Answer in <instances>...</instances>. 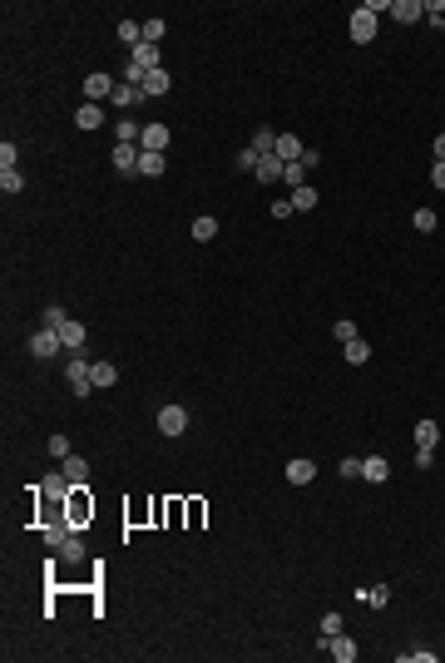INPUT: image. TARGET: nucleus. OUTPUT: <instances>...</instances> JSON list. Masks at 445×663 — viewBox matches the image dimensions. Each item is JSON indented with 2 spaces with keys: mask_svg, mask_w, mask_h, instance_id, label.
I'll list each match as a JSON object with an SVG mask.
<instances>
[{
  "mask_svg": "<svg viewBox=\"0 0 445 663\" xmlns=\"http://www.w3.org/2000/svg\"><path fill=\"white\" fill-rule=\"evenodd\" d=\"M65 376H70V392H75V396H89V392H94V376H89V362H84V357H70Z\"/></svg>",
  "mask_w": 445,
  "mask_h": 663,
  "instance_id": "1",
  "label": "nucleus"
},
{
  "mask_svg": "<svg viewBox=\"0 0 445 663\" xmlns=\"http://www.w3.org/2000/svg\"><path fill=\"white\" fill-rule=\"evenodd\" d=\"M60 352H65V337L54 327H45V332L30 337V357H60Z\"/></svg>",
  "mask_w": 445,
  "mask_h": 663,
  "instance_id": "2",
  "label": "nucleus"
},
{
  "mask_svg": "<svg viewBox=\"0 0 445 663\" xmlns=\"http://www.w3.org/2000/svg\"><path fill=\"white\" fill-rule=\"evenodd\" d=\"M352 40H356V45H371V40H376V15H371V6L352 10Z\"/></svg>",
  "mask_w": 445,
  "mask_h": 663,
  "instance_id": "3",
  "label": "nucleus"
},
{
  "mask_svg": "<svg viewBox=\"0 0 445 663\" xmlns=\"http://www.w3.org/2000/svg\"><path fill=\"white\" fill-rule=\"evenodd\" d=\"M158 431H163V435H183V431H188V411H183V406H163V411H158Z\"/></svg>",
  "mask_w": 445,
  "mask_h": 663,
  "instance_id": "4",
  "label": "nucleus"
},
{
  "mask_svg": "<svg viewBox=\"0 0 445 663\" xmlns=\"http://www.w3.org/2000/svg\"><path fill=\"white\" fill-rule=\"evenodd\" d=\"M139 149H149V154H163V149H169V124H144V139H139Z\"/></svg>",
  "mask_w": 445,
  "mask_h": 663,
  "instance_id": "5",
  "label": "nucleus"
},
{
  "mask_svg": "<svg viewBox=\"0 0 445 663\" xmlns=\"http://www.w3.org/2000/svg\"><path fill=\"white\" fill-rule=\"evenodd\" d=\"M272 154L282 158V163H302V154H307V149H302V139H297V134H277V149H272Z\"/></svg>",
  "mask_w": 445,
  "mask_h": 663,
  "instance_id": "6",
  "label": "nucleus"
},
{
  "mask_svg": "<svg viewBox=\"0 0 445 663\" xmlns=\"http://www.w3.org/2000/svg\"><path fill=\"white\" fill-rule=\"evenodd\" d=\"M139 158H144L139 144H119V149H114V169H119V174H139Z\"/></svg>",
  "mask_w": 445,
  "mask_h": 663,
  "instance_id": "7",
  "label": "nucleus"
},
{
  "mask_svg": "<svg viewBox=\"0 0 445 663\" xmlns=\"http://www.w3.org/2000/svg\"><path fill=\"white\" fill-rule=\"evenodd\" d=\"M114 89H119V84L109 80V75H89V80H84V94H89V104H99V99H114Z\"/></svg>",
  "mask_w": 445,
  "mask_h": 663,
  "instance_id": "8",
  "label": "nucleus"
},
{
  "mask_svg": "<svg viewBox=\"0 0 445 663\" xmlns=\"http://www.w3.org/2000/svg\"><path fill=\"white\" fill-rule=\"evenodd\" d=\"M287 480H292V485H312V480H317V465H312L307 456H297V461H287Z\"/></svg>",
  "mask_w": 445,
  "mask_h": 663,
  "instance_id": "9",
  "label": "nucleus"
},
{
  "mask_svg": "<svg viewBox=\"0 0 445 663\" xmlns=\"http://www.w3.org/2000/svg\"><path fill=\"white\" fill-rule=\"evenodd\" d=\"M391 15H396L401 25H416V20L425 15V0H396V6H391Z\"/></svg>",
  "mask_w": 445,
  "mask_h": 663,
  "instance_id": "10",
  "label": "nucleus"
},
{
  "mask_svg": "<svg viewBox=\"0 0 445 663\" xmlns=\"http://www.w3.org/2000/svg\"><path fill=\"white\" fill-rule=\"evenodd\" d=\"M60 337H65V352H80V347H84V337H89V327L70 317V322L60 327Z\"/></svg>",
  "mask_w": 445,
  "mask_h": 663,
  "instance_id": "11",
  "label": "nucleus"
},
{
  "mask_svg": "<svg viewBox=\"0 0 445 663\" xmlns=\"http://www.w3.org/2000/svg\"><path fill=\"white\" fill-rule=\"evenodd\" d=\"M169 84H174V80H169V70H149V75H144V99L169 94Z\"/></svg>",
  "mask_w": 445,
  "mask_h": 663,
  "instance_id": "12",
  "label": "nucleus"
},
{
  "mask_svg": "<svg viewBox=\"0 0 445 663\" xmlns=\"http://www.w3.org/2000/svg\"><path fill=\"white\" fill-rule=\"evenodd\" d=\"M282 169H287V163H282V158H277V154H267V158H257V184H277V179H282Z\"/></svg>",
  "mask_w": 445,
  "mask_h": 663,
  "instance_id": "13",
  "label": "nucleus"
},
{
  "mask_svg": "<svg viewBox=\"0 0 445 663\" xmlns=\"http://www.w3.org/2000/svg\"><path fill=\"white\" fill-rule=\"evenodd\" d=\"M361 475H366L371 485H381L386 475H391V461H386V456H366V461H361Z\"/></svg>",
  "mask_w": 445,
  "mask_h": 663,
  "instance_id": "14",
  "label": "nucleus"
},
{
  "mask_svg": "<svg viewBox=\"0 0 445 663\" xmlns=\"http://www.w3.org/2000/svg\"><path fill=\"white\" fill-rule=\"evenodd\" d=\"M60 470H65V475H70V485H75V490H80V485H84V480H89V461H80V456H75V451H70V456H65V465H60Z\"/></svg>",
  "mask_w": 445,
  "mask_h": 663,
  "instance_id": "15",
  "label": "nucleus"
},
{
  "mask_svg": "<svg viewBox=\"0 0 445 663\" xmlns=\"http://www.w3.org/2000/svg\"><path fill=\"white\" fill-rule=\"evenodd\" d=\"M129 60H134L139 70H163V65H158V45H149V40H144L139 50H129Z\"/></svg>",
  "mask_w": 445,
  "mask_h": 663,
  "instance_id": "16",
  "label": "nucleus"
},
{
  "mask_svg": "<svg viewBox=\"0 0 445 663\" xmlns=\"http://www.w3.org/2000/svg\"><path fill=\"white\" fill-rule=\"evenodd\" d=\"M75 124H80V129H89V134H94V129H99V124H104V109H99V104H80V109H75Z\"/></svg>",
  "mask_w": 445,
  "mask_h": 663,
  "instance_id": "17",
  "label": "nucleus"
},
{
  "mask_svg": "<svg viewBox=\"0 0 445 663\" xmlns=\"http://www.w3.org/2000/svg\"><path fill=\"white\" fill-rule=\"evenodd\" d=\"M248 149H252V154H257V158H267V154H272V149H277V129H267V124H262V129H257V134H252V144H248Z\"/></svg>",
  "mask_w": 445,
  "mask_h": 663,
  "instance_id": "18",
  "label": "nucleus"
},
{
  "mask_svg": "<svg viewBox=\"0 0 445 663\" xmlns=\"http://www.w3.org/2000/svg\"><path fill=\"white\" fill-rule=\"evenodd\" d=\"M89 376H94V386H114V381H119V366H114V362H89Z\"/></svg>",
  "mask_w": 445,
  "mask_h": 663,
  "instance_id": "19",
  "label": "nucleus"
},
{
  "mask_svg": "<svg viewBox=\"0 0 445 663\" xmlns=\"http://www.w3.org/2000/svg\"><path fill=\"white\" fill-rule=\"evenodd\" d=\"M416 446H421V451H435V446H440V426H435V421H421V426H416Z\"/></svg>",
  "mask_w": 445,
  "mask_h": 663,
  "instance_id": "20",
  "label": "nucleus"
},
{
  "mask_svg": "<svg viewBox=\"0 0 445 663\" xmlns=\"http://www.w3.org/2000/svg\"><path fill=\"white\" fill-rule=\"evenodd\" d=\"M70 490H75V485H70V475H65V470H54V475L45 480V495H50V500H65Z\"/></svg>",
  "mask_w": 445,
  "mask_h": 663,
  "instance_id": "21",
  "label": "nucleus"
},
{
  "mask_svg": "<svg viewBox=\"0 0 445 663\" xmlns=\"http://www.w3.org/2000/svg\"><path fill=\"white\" fill-rule=\"evenodd\" d=\"M139 99H144V89H139V84H124V80H119V89H114V104H119V109H134Z\"/></svg>",
  "mask_w": 445,
  "mask_h": 663,
  "instance_id": "22",
  "label": "nucleus"
},
{
  "mask_svg": "<svg viewBox=\"0 0 445 663\" xmlns=\"http://www.w3.org/2000/svg\"><path fill=\"white\" fill-rule=\"evenodd\" d=\"M347 362H352V366L371 362V342H366V337H352V342H347Z\"/></svg>",
  "mask_w": 445,
  "mask_h": 663,
  "instance_id": "23",
  "label": "nucleus"
},
{
  "mask_svg": "<svg viewBox=\"0 0 445 663\" xmlns=\"http://www.w3.org/2000/svg\"><path fill=\"white\" fill-rule=\"evenodd\" d=\"M65 539H70V520H54V525H45V544H50V549H60Z\"/></svg>",
  "mask_w": 445,
  "mask_h": 663,
  "instance_id": "24",
  "label": "nucleus"
},
{
  "mask_svg": "<svg viewBox=\"0 0 445 663\" xmlns=\"http://www.w3.org/2000/svg\"><path fill=\"white\" fill-rule=\"evenodd\" d=\"M163 174V154H149L144 149V158H139V179H158Z\"/></svg>",
  "mask_w": 445,
  "mask_h": 663,
  "instance_id": "25",
  "label": "nucleus"
},
{
  "mask_svg": "<svg viewBox=\"0 0 445 663\" xmlns=\"http://www.w3.org/2000/svg\"><path fill=\"white\" fill-rule=\"evenodd\" d=\"M60 560H65V565H80V560H84V539H80V535H70V539L60 544Z\"/></svg>",
  "mask_w": 445,
  "mask_h": 663,
  "instance_id": "26",
  "label": "nucleus"
},
{
  "mask_svg": "<svg viewBox=\"0 0 445 663\" xmlns=\"http://www.w3.org/2000/svg\"><path fill=\"white\" fill-rule=\"evenodd\" d=\"M119 40H124L129 50H139V45H144V25H139V20H124V25H119Z\"/></svg>",
  "mask_w": 445,
  "mask_h": 663,
  "instance_id": "27",
  "label": "nucleus"
},
{
  "mask_svg": "<svg viewBox=\"0 0 445 663\" xmlns=\"http://www.w3.org/2000/svg\"><path fill=\"white\" fill-rule=\"evenodd\" d=\"M292 208H297V213H307V208H317V188H312V184H302V188H292Z\"/></svg>",
  "mask_w": 445,
  "mask_h": 663,
  "instance_id": "28",
  "label": "nucleus"
},
{
  "mask_svg": "<svg viewBox=\"0 0 445 663\" xmlns=\"http://www.w3.org/2000/svg\"><path fill=\"white\" fill-rule=\"evenodd\" d=\"M361 599L371 604V609H386V604H391V589H386V584H371V589H361Z\"/></svg>",
  "mask_w": 445,
  "mask_h": 663,
  "instance_id": "29",
  "label": "nucleus"
},
{
  "mask_svg": "<svg viewBox=\"0 0 445 663\" xmlns=\"http://www.w3.org/2000/svg\"><path fill=\"white\" fill-rule=\"evenodd\" d=\"M193 238H198V243H213V238H218V218H193Z\"/></svg>",
  "mask_w": 445,
  "mask_h": 663,
  "instance_id": "30",
  "label": "nucleus"
},
{
  "mask_svg": "<svg viewBox=\"0 0 445 663\" xmlns=\"http://www.w3.org/2000/svg\"><path fill=\"white\" fill-rule=\"evenodd\" d=\"M282 184H287V188H302V184H307V163H287V169H282Z\"/></svg>",
  "mask_w": 445,
  "mask_h": 663,
  "instance_id": "31",
  "label": "nucleus"
},
{
  "mask_svg": "<svg viewBox=\"0 0 445 663\" xmlns=\"http://www.w3.org/2000/svg\"><path fill=\"white\" fill-rule=\"evenodd\" d=\"M331 337H337V342H342V347H347V342H352V337H361V332H356V322H352V317H342V322H337V327H331Z\"/></svg>",
  "mask_w": 445,
  "mask_h": 663,
  "instance_id": "32",
  "label": "nucleus"
},
{
  "mask_svg": "<svg viewBox=\"0 0 445 663\" xmlns=\"http://www.w3.org/2000/svg\"><path fill=\"white\" fill-rule=\"evenodd\" d=\"M65 322H70V312H65L60 302H50V307H45V327H54V332H60Z\"/></svg>",
  "mask_w": 445,
  "mask_h": 663,
  "instance_id": "33",
  "label": "nucleus"
},
{
  "mask_svg": "<svg viewBox=\"0 0 445 663\" xmlns=\"http://www.w3.org/2000/svg\"><path fill=\"white\" fill-rule=\"evenodd\" d=\"M0 188H6V193H20V188H25V174H15V169H0Z\"/></svg>",
  "mask_w": 445,
  "mask_h": 663,
  "instance_id": "34",
  "label": "nucleus"
},
{
  "mask_svg": "<svg viewBox=\"0 0 445 663\" xmlns=\"http://www.w3.org/2000/svg\"><path fill=\"white\" fill-rule=\"evenodd\" d=\"M401 663H435V648H406Z\"/></svg>",
  "mask_w": 445,
  "mask_h": 663,
  "instance_id": "35",
  "label": "nucleus"
},
{
  "mask_svg": "<svg viewBox=\"0 0 445 663\" xmlns=\"http://www.w3.org/2000/svg\"><path fill=\"white\" fill-rule=\"evenodd\" d=\"M416 233H435V213L430 208H416Z\"/></svg>",
  "mask_w": 445,
  "mask_h": 663,
  "instance_id": "36",
  "label": "nucleus"
},
{
  "mask_svg": "<svg viewBox=\"0 0 445 663\" xmlns=\"http://www.w3.org/2000/svg\"><path fill=\"white\" fill-rule=\"evenodd\" d=\"M50 456L65 461V456H70V435H50Z\"/></svg>",
  "mask_w": 445,
  "mask_h": 663,
  "instance_id": "37",
  "label": "nucleus"
},
{
  "mask_svg": "<svg viewBox=\"0 0 445 663\" xmlns=\"http://www.w3.org/2000/svg\"><path fill=\"white\" fill-rule=\"evenodd\" d=\"M144 40L158 45V40H163V20H144Z\"/></svg>",
  "mask_w": 445,
  "mask_h": 663,
  "instance_id": "38",
  "label": "nucleus"
},
{
  "mask_svg": "<svg viewBox=\"0 0 445 663\" xmlns=\"http://www.w3.org/2000/svg\"><path fill=\"white\" fill-rule=\"evenodd\" d=\"M238 169H243V174H257V154H252V149L238 154Z\"/></svg>",
  "mask_w": 445,
  "mask_h": 663,
  "instance_id": "39",
  "label": "nucleus"
},
{
  "mask_svg": "<svg viewBox=\"0 0 445 663\" xmlns=\"http://www.w3.org/2000/svg\"><path fill=\"white\" fill-rule=\"evenodd\" d=\"M331 634H342V614H326L322 619V639H331Z\"/></svg>",
  "mask_w": 445,
  "mask_h": 663,
  "instance_id": "40",
  "label": "nucleus"
},
{
  "mask_svg": "<svg viewBox=\"0 0 445 663\" xmlns=\"http://www.w3.org/2000/svg\"><path fill=\"white\" fill-rule=\"evenodd\" d=\"M292 213H297L292 198H277V203H272V218H292Z\"/></svg>",
  "mask_w": 445,
  "mask_h": 663,
  "instance_id": "41",
  "label": "nucleus"
},
{
  "mask_svg": "<svg viewBox=\"0 0 445 663\" xmlns=\"http://www.w3.org/2000/svg\"><path fill=\"white\" fill-rule=\"evenodd\" d=\"M0 169H15V144H0Z\"/></svg>",
  "mask_w": 445,
  "mask_h": 663,
  "instance_id": "42",
  "label": "nucleus"
},
{
  "mask_svg": "<svg viewBox=\"0 0 445 663\" xmlns=\"http://www.w3.org/2000/svg\"><path fill=\"white\" fill-rule=\"evenodd\" d=\"M425 15H430V20L440 25V35H445V6H425Z\"/></svg>",
  "mask_w": 445,
  "mask_h": 663,
  "instance_id": "43",
  "label": "nucleus"
},
{
  "mask_svg": "<svg viewBox=\"0 0 445 663\" xmlns=\"http://www.w3.org/2000/svg\"><path fill=\"white\" fill-rule=\"evenodd\" d=\"M430 184H435V188H445V163H435V169H430Z\"/></svg>",
  "mask_w": 445,
  "mask_h": 663,
  "instance_id": "44",
  "label": "nucleus"
},
{
  "mask_svg": "<svg viewBox=\"0 0 445 663\" xmlns=\"http://www.w3.org/2000/svg\"><path fill=\"white\" fill-rule=\"evenodd\" d=\"M435 163H445V134H435Z\"/></svg>",
  "mask_w": 445,
  "mask_h": 663,
  "instance_id": "45",
  "label": "nucleus"
}]
</instances>
